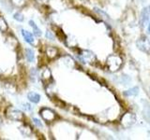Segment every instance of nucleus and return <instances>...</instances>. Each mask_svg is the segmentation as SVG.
<instances>
[{"instance_id":"1","label":"nucleus","mask_w":150,"mask_h":140,"mask_svg":"<svg viewBox=\"0 0 150 140\" xmlns=\"http://www.w3.org/2000/svg\"><path fill=\"white\" fill-rule=\"evenodd\" d=\"M7 116L11 120H15V121L22 120L23 118V114L20 110L17 109H9L7 112Z\"/></svg>"},{"instance_id":"2","label":"nucleus","mask_w":150,"mask_h":140,"mask_svg":"<svg viewBox=\"0 0 150 140\" xmlns=\"http://www.w3.org/2000/svg\"><path fill=\"white\" fill-rule=\"evenodd\" d=\"M138 48L143 51H148L150 50V40L146 36H142L137 41Z\"/></svg>"},{"instance_id":"3","label":"nucleus","mask_w":150,"mask_h":140,"mask_svg":"<svg viewBox=\"0 0 150 140\" xmlns=\"http://www.w3.org/2000/svg\"><path fill=\"white\" fill-rule=\"evenodd\" d=\"M40 116L43 118L45 120H53L55 118V114L53 110H51L50 108H42L40 111Z\"/></svg>"},{"instance_id":"4","label":"nucleus","mask_w":150,"mask_h":140,"mask_svg":"<svg viewBox=\"0 0 150 140\" xmlns=\"http://www.w3.org/2000/svg\"><path fill=\"white\" fill-rule=\"evenodd\" d=\"M149 17H150V6L143 9L142 14H141V24L143 26L145 25V23L149 20Z\"/></svg>"},{"instance_id":"5","label":"nucleus","mask_w":150,"mask_h":140,"mask_svg":"<svg viewBox=\"0 0 150 140\" xmlns=\"http://www.w3.org/2000/svg\"><path fill=\"white\" fill-rule=\"evenodd\" d=\"M82 56H83V61H86V62H88V63H92L93 61L95 60V55L89 50H83Z\"/></svg>"},{"instance_id":"6","label":"nucleus","mask_w":150,"mask_h":140,"mask_svg":"<svg viewBox=\"0 0 150 140\" xmlns=\"http://www.w3.org/2000/svg\"><path fill=\"white\" fill-rule=\"evenodd\" d=\"M27 98H28V100H29L30 102L37 104V103H39L40 100V95L39 94V93H37V92H30L27 93Z\"/></svg>"},{"instance_id":"7","label":"nucleus","mask_w":150,"mask_h":140,"mask_svg":"<svg viewBox=\"0 0 150 140\" xmlns=\"http://www.w3.org/2000/svg\"><path fill=\"white\" fill-rule=\"evenodd\" d=\"M115 56H111V57H109V59H108V65H109L111 70H116V68L118 67L121 64V62L115 63Z\"/></svg>"},{"instance_id":"8","label":"nucleus","mask_w":150,"mask_h":140,"mask_svg":"<svg viewBox=\"0 0 150 140\" xmlns=\"http://www.w3.org/2000/svg\"><path fill=\"white\" fill-rule=\"evenodd\" d=\"M22 35L23 36V38H25V40L26 42H28V43L32 44L33 42H34V38H33V36L28 31H26L25 29H22Z\"/></svg>"},{"instance_id":"9","label":"nucleus","mask_w":150,"mask_h":140,"mask_svg":"<svg viewBox=\"0 0 150 140\" xmlns=\"http://www.w3.org/2000/svg\"><path fill=\"white\" fill-rule=\"evenodd\" d=\"M46 54L50 58H54L55 56L57 55V50L54 48V47H49V48H47L46 50Z\"/></svg>"},{"instance_id":"10","label":"nucleus","mask_w":150,"mask_h":140,"mask_svg":"<svg viewBox=\"0 0 150 140\" xmlns=\"http://www.w3.org/2000/svg\"><path fill=\"white\" fill-rule=\"evenodd\" d=\"M19 129H20V132L22 133V134L25 135V136H29V135L31 134V133H32V130H31V128L28 125L21 126V127L19 128Z\"/></svg>"},{"instance_id":"11","label":"nucleus","mask_w":150,"mask_h":140,"mask_svg":"<svg viewBox=\"0 0 150 140\" xmlns=\"http://www.w3.org/2000/svg\"><path fill=\"white\" fill-rule=\"evenodd\" d=\"M25 56H26V59L28 62L33 63L35 60V54H34V51H33L31 49H26L25 50Z\"/></svg>"},{"instance_id":"12","label":"nucleus","mask_w":150,"mask_h":140,"mask_svg":"<svg viewBox=\"0 0 150 140\" xmlns=\"http://www.w3.org/2000/svg\"><path fill=\"white\" fill-rule=\"evenodd\" d=\"M138 93H139V89L137 87L131 88L129 90L124 92V94L126 96H134V95H137Z\"/></svg>"},{"instance_id":"13","label":"nucleus","mask_w":150,"mask_h":140,"mask_svg":"<svg viewBox=\"0 0 150 140\" xmlns=\"http://www.w3.org/2000/svg\"><path fill=\"white\" fill-rule=\"evenodd\" d=\"M29 24H30V26L33 28V32H34V34H35V36H41V31H40V29L39 27H38V25L36 24V23L33 22V21H29Z\"/></svg>"},{"instance_id":"14","label":"nucleus","mask_w":150,"mask_h":140,"mask_svg":"<svg viewBox=\"0 0 150 140\" xmlns=\"http://www.w3.org/2000/svg\"><path fill=\"white\" fill-rule=\"evenodd\" d=\"M51 77H52V74H51L50 69L44 68L41 71V78L43 79V80H48V79L51 78Z\"/></svg>"},{"instance_id":"15","label":"nucleus","mask_w":150,"mask_h":140,"mask_svg":"<svg viewBox=\"0 0 150 140\" xmlns=\"http://www.w3.org/2000/svg\"><path fill=\"white\" fill-rule=\"evenodd\" d=\"M31 79L34 83L39 82V73H38V71L35 68H33L31 71Z\"/></svg>"},{"instance_id":"16","label":"nucleus","mask_w":150,"mask_h":140,"mask_svg":"<svg viewBox=\"0 0 150 140\" xmlns=\"http://www.w3.org/2000/svg\"><path fill=\"white\" fill-rule=\"evenodd\" d=\"M8 29V24L7 22L5 21V19L3 17H0V31L1 32H5Z\"/></svg>"},{"instance_id":"17","label":"nucleus","mask_w":150,"mask_h":140,"mask_svg":"<svg viewBox=\"0 0 150 140\" xmlns=\"http://www.w3.org/2000/svg\"><path fill=\"white\" fill-rule=\"evenodd\" d=\"M144 118L148 120V123H150V106H146L144 109Z\"/></svg>"},{"instance_id":"18","label":"nucleus","mask_w":150,"mask_h":140,"mask_svg":"<svg viewBox=\"0 0 150 140\" xmlns=\"http://www.w3.org/2000/svg\"><path fill=\"white\" fill-rule=\"evenodd\" d=\"M13 18H14V20H16L17 22H23V20H25V18H23V15L22 13H20V12H17V13L14 14Z\"/></svg>"},{"instance_id":"19","label":"nucleus","mask_w":150,"mask_h":140,"mask_svg":"<svg viewBox=\"0 0 150 140\" xmlns=\"http://www.w3.org/2000/svg\"><path fill=\"white\" fill-rule=\"evenodd\" d=\"M11 3L16 7H22L25 4V0H11Z\"/></svg>"},{"instance_id":"20","label":"nucleus","mask_w":150,"mask_h":140,"mask_svg":"<svg viewBox=\"0 0 150 140\" xmlns=\"http://www.w3.org/2000/svg\"><path fill=\"white\" fill-rule=\"evenodd\" d=\"M21 107L25 111H31L32 110V106L30 104H28V103H23V104H21Z\"/></svg>"},{"instance_id":"21","label":"nucleus","mask_w":150,"mask_h":140,"mask_svg":"<svg viewBox=\"0 0 150 140\" xmlns=\"http://www.w3.org/2000/svg\"><path fill=\"white\" fill-rule=\"evenodd\" d=\"M46 37L48 39H51V40H54V36L53 35V33L52 32H50V31H47L46 32Z\"/></svg>"},{"instance_id":"22","label":"nucleus","mask_w":150,"mask_h":140,"mask_svg":"<svg viewBox=\"0 0 150 140\" xmlns=\"http://www.w3.org/2000/svg\"><path fill=\"white\" fill-rule=\"evenodd\" d=\"M33 121H34V123H35L37 126H39V127H42V126H43V125H42V123H41V121H40L39 119L34 118V119H33Z\"/></svg>"},{"instance_id":"23","label":"nucleus","mask_w":150,"mask_h":140,"mask_svg":"<svg viewBox=\"0 0 150 140\" xmlns=\"http://www.w3.org/2000/svg\"><path fill=\"white\" fill-rule=\"evenodd\" d=\"M147 31H148V33L150 34V22H149V24H148V27H147Z\"/></svg>"},{"instance_id":"24","label":"nucleus","mask_w":150,"mask_h":140,"mask_svg":"<svg viewBox=\"0 0 150 140\" xmlns=\"http://www.w3.org/2000/svg\"><path fill=\"white\" fill-rule=\"evenodd\" d=\"M1 124H2V120H1V119H0V126H1Z\"/></svg>"},{"instance_id":"25","label":"nucleus","mask_w":150,"mask_h":140,"mask_svg":"<svg viewBox=\"0 0 150 140\" xmlns=\"http://www.w3.org/2000/svg\"><path fill=\"white\" fill-rule=\"evenodd\" d=\"M0 73H1V70H0Z\"/></svg>"}]
</instances>
